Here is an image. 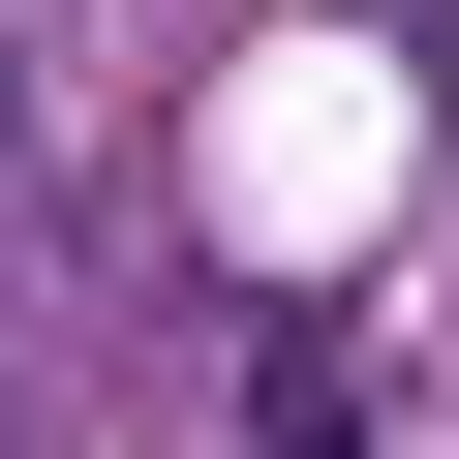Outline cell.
I'll use <instances>...</instances> for the list:
<instances>
[{
	"label": "cell",
	"instance_id": "cell-1",
	"mask_svg": "<svg viewBox=\"0 0 459 459\" xmlns=\"http://www.w3.org/2000/svg\"><path fill=\"white\" fill-rule=\"evenodd\" d=\"M0 153H31V31H0Z\"/></svg>",
	"mask_w": 459,
	"mask_h": 459
}]
</instances>
